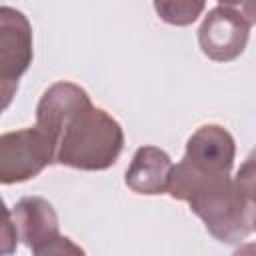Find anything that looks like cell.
<instances>
[{
    "label": "cell",
    "instance_id": "obj_1",
    "mask_svg": "<svg viewBox=\"0 0 256 256\" xmlns=\"http://www.w3.org/2000/svg\"><path fill=\"white\" fill-rule=\"evenodd\" d=\"M36 126L48 136L54 162L60 166L106 170L124 148L120 122L94 106L84 88L66 80L42 94L36 106Z\"/></svg>",
    "mask_w": 256,
    "mask_h": 256
},
{
    "label": "cell",
    "instance_id": "obj_2",
    "mask_svg": "<svg viewBox=\"0 0 256 256\" xmlns=\"http://www.w3.org/2000/svg\"><path fill=\"white\" fill-rule=\"evenodd\" d=\"M166 192L190 204L206 230L224 244L254 232V162L246 158L236 176L230 172H186L172 166Z\"/></svg>",
    "mask_w": 256,
    "mask_h": 256
},
{
    "label": "cell",
    "instance_id": "obj_3",
    "mask_svg": "<svg viewBox=\"0 0 256 256\" xmlns=\"http://www.w3.org/2000/svg\"><path fill=\"white\" fill-rule=\"evenodd\" d=\"M12 220L18 230V238L36 256L54 254H84L70 238L60 234L58 216L52 204L40 196H24L12 210Z\"/></svg>",
    "mask_w": 256,
    "mask_h": 256
},
{
    "label": "cell",
    "instance_id": "obj_4",
    "mask_svg": "<svg viewBox=\"0 0 256 256\" xmlns=\"http://www.w3.org/2000/svg\"><path fill=\"white\" fill-rule=\"evenodd\" d=\"M52 162V144L36 124L0 134V184L36 178Z\"/></svg>",
    "mask_w": 256,
    "mask_h": 256
},
{
    "label": "cell",
    "instance_id": "obj_5",
    "mask_svg": "<svg viewBox=\"0 0 256 256\" xmlns=\"http://www.w3.org/2000/svg\"><path fill=\"white\" fill-rule=\"evenodd\" d=\"M252 22L232 6L212 8L198 28V44L202 52L216 62L238 58L250 38Z\"/></svg>",
    "mask_w": 256,
    "mask_h": 256
},
{
    "label": "cell",
    "instance_id": "obj_6",
    "mask_svg": "<svg viewBox=\"0 0 256 256\" xmlns=\"http://www.w3.org/2000/svg\"><path fill=\"white\" fill-rule=\"evenodd\" d=\"M32 64V26L10 6H0V76L20 80Z\"/></svg>",
    "mask_w": 256,
    "mask_h": 256
},
{
    "label": "cell",
    "instance_id": "obj_7",
    "mask_svg": "<svg viewBox=\"0 0 256 256\" xmlns=\"http://www.w3.org/2000/svg\"><path fill=\"white\" fill-rule=\"evenodd\" d=\"M170 170H172V160L168 152L156 146H142L136 150L124 180L126 186L136 194L156 196L166 192Z\"/></svg>",
    "mask_w": 256,
    "mask_h": 256
},
{
    "label": "cell",
    "instance_id": "obj_8",
    "mask_svg": "<svg viewBox=\"0 0 256 256\" xmlns=\"http://www.w3.org/2000/svg\"><path fill=\"white\" fill-rule=\"evenodd\" d=\"M154 10L166 24L190 26L202 14L206 0H152Z\"/></svg>",
    "mask_w": 256,
    "mask_h": 256
},
{
    "label": "cell",
    "instance_id": "obj_9",
    "mask_svg": "<svg viewBox=\"0 0 256 256\" xmlns=\"http://www.w3.org/2000/svg\"><path fill=\"white\" fill-rule=\"evenodd\" d=\"M18 230L12 220V212L8 210L6 202L0 198V256L16 252L18 246Z\"/></svg>",
    "mask_w": 256,
    "mask_h": 256
},
{
    "label": "cell",
    "instance_id": "obj_10",
    "mask_svg": "<svg viewBox=\"0 0 256 256\" xmlns=\"http://www.w3.org/2000/svg\"><path fill=\"white\" fill-rule=\"evenodd\" d=\"M16 90H18V82L16 80H6V78L0 76V114L10 106Z\"/></svg>",
    "mask_w": 256,
    "mask_h": 256
},
{
    "label": "cell",
    "instance_id": "obj_11",
    "mask_svg": "<svg viewBox=\"0 0 256 256\" xmlns=\"http://www.w3.org/2000/svg\"><path fill=\"white\" fill-rule=\"evenodd\" d=\"M220 6H238L240 12L254 24L256 20V10H254V0H218Z\"/></svg>",
    "mask_w": 256,
    "mask_h": 256
}]
</instances>
